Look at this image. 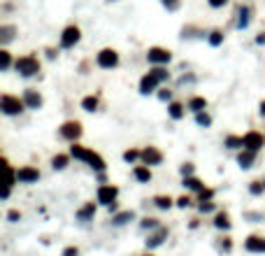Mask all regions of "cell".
<instances>
[{"mask_svg":"<svg viewBox=\"0 0 265 256\" xmlns=\"http://www.w3.org/2000/svg\"><path fill=\"white\" fill-rule=\"evenodd\" d=\"M177 205H179V207H188V205H191V200H188L186 196H182V198L177 200Z\"/></svg>","mask_w":265,"mask_h":256,"instance_id":"43","label":"cell"},{"mask_svg":"<svg viewBox=\"0 0 265 256\" xmlns=\"http://www.w3.org/2000/svg\"><path fill=\"white\" fill-rule=\"evenodd\" d=\"M249 191L254 196H261L265 191V182H251V186H249Z\"/></svg>","mask_w":265,"mask_h":256,"instance_id":"34","label":"cell"},{"mask_svg":"<svg viewBox=\"0 0 265 256\" xmlns=\"http://www.w3.org/2000/svg\"><path fill=\"white\" fill-rule=\"evenodd\" d=\"M24 107H26V103H24V100H19V98H14V96H2V98H0V110H2L7 116L21 114V112H24Z\"/></svg>","mask_w":265,"mask_h":256,"instance_id":"3","label":"cell"},{"mask_svg":"<svg viewBox=\"0 0 265 256\" xmlns=\"http://www.w3.org/2000/svg\"><path fill=\"white\" fill-rule=\"evenodd\" d=\"M24 103H26L30 110H37V107L42 105V96H40L37 91H33V88H28L26 96H24Z\"/></svg>","mask_w":265,"mask_h":256,"instance_id":"13","label":"cell"},{"mask_svg":"<svg viewBox=\"0 0 265 256\" xmlns=\"http://www.w3.org/2000/svg\"><path fill=\"white\" fill-rule=\"evenodd\" d=\"M170 96H172V93H170L168 88H163V91H160V93H159V98H160V100H170Z\"/></svg>","mask_w":265,"mask_h":256,"instance_id":"45","label":"cell"},{"mask_svg":"<svg viewBox=\"0 0 265 256\" xmlns=\"http://www.w3.org/2000/svg\"><path fill=\"white\" fill-rule=\"evenodd\" d=\"M249 219H256V221H263V214H254V212H249L247 214Z\"/></svg>","mask_w":265,"mask_h":256,"instance_id":"46","label":"cell"},{"mask_svg":"<svg viewBox=\"0 0 265 256\" xmlns=\"http://www.w3.org/2000/svg\"><path fill=\"white\" fill-rule=\"evenodd\" d=\"M195 121H198V126H210L212 124V116L207 114V112H198L195 114Z\"/></svg>","mask_w":265,"mask_h":256,"instance_id":"30","label":"cell"},{"mask_svg":"<svg viewBox=\"0 0 265 256\" xmlns=\"http://www.w3.org/2000/svg\"><path fill=\"white\" fill-rule=\"evenodd\" d=\"M149 72H151V75H156V77H159V82L168 80V70H165L163 65H156V68H154V70H149Z\"/></svg>","mask_w":265,"mask_h":256,"instance_id":"32","label":"cell"},{"mask_svg":"<svg viewBox=\"0 0 265 256\" xmlns=\"http://www.w3.org/2000/svg\"><path fill=\"white\" fill-rule=\"evenodd\" d=\"M212 196H214L212 189H203V191H200V203H207V200H212Z\"/></svg>","mask_w":265,"mask_h":256,"instance_id":"37","label":"cell"},{"mask_svg":"<svg viewBox=\"0 0 265 256\" xmlns=\"http://www.w3.org/2000/svg\"><path fill=\"white\" fill-rule=\"evenodd\" d=\"M214 226H216V228L228 230V228H230V219H228V214H226V212H219V214H216V217H214Z\"/></svg>","mask_w":265,"mask_h":256,"instance_id":"19","label":"cell"},{"mask_svg":"<svg viewBox=\"0 0 265 256\" xmlns=\"http://www.w3.org/2000/svg\"><path fill=\"white\" fill-rule=\"evenodd\" d=\"M14 68H17V72H21L24 77H33V75L40 72V61H37L35 56H21V58H17Z\"/></svg>","mask_w":265,"mask_h":256,"instance_id":"2","label":"cell"},{"mask_svg":"<svg viewBox=\"0 0 265 256\" xmlns=\"http://www.w3.org/2000/svg\"><path fill=\"white\" fill-rule=\"evenodd\" d=\"M214 210V203H210V200H207V203H200V212H212Z\"/></svg>","mask_w":265,"mask_h":256,"instance_id":"40","label":"cell"},{"mask_svg":"<svg viewBox=\"0 0 265 256\" xmlns=\"http://www.w3.org/2000/svg\"><path fill=\"white\" fill-rule=\"evenodd\" d=\"M80 37H81V30L77 26H68L65 30H63V35H61V47L63 49H70V47H75V44L80 42Z\"/></svg>","mask_w":265,"mask_h":256,"instance_id":"6","label":"cell"},{"mask_svg":"<svg viewBox=\"0 0 265 256\" xmlns=\"http://www.w3.org/2000/svg\"><path fill=\"white\" fill-rule=\"evenodd\" d=\"M170 116H172V119H182V116H184V105H182V103H172V105H170Z\"/></svg>","mask_w":265,"mask_h":256,"instance_id":"27","label":"cell"},{"mask_svg":"<svg viewBox=\"0 0 265 256\" xmlns=\"http://www.w3.org/2000/svg\"><path fill=\"white\" fill-rule=\"evenodd\" d=\"M249 14H251V9H249V7H239V12H238V28H247L249 26Z\"/></svg>","mask_w":265,"mask_h":256,"instance_id":"18","label":"cell"},{"mask_svg":"<svg viewBox=\"0 0 265 256\" xmlns=\"http://www.w3.org/2000/svg\"><path fill=\"white\" fill-rule=\"evenodd\" d=\"M154 203L159 205L160 210H168L170 205H172V200H170V196H156V198H154Z\"/></svg>","mask_w":265,"mask_h":256,"instance_id":"29","label":"cell"},{"mask_svg":"<svg viewBox=\"0 0 265 256\" xmlns=\"http://www.w3.org/2000/svg\"><path fill=\"white\" fill-rule=\"evenodd\" d=\"M207 2H210L212 7H223V5H226L228 0H207Z\"/></svg>","mask_w":265,"mask_h":256,"instance_id":"44","label":"cell"},{"mask_svg":"<svg viewBox=\"0 0 265 256\" xmlns=\"http://www.w3.org/2000/svg\"><path fill=\"white\" fill-rule=\"evenodd\" d=\"M242 142H244V149H251V151H258L261 147L265 144V138L261 135L258 131H249L244 138H242Z\"/></svg>","mask_w":265,"mask_h":256,"instance_id":"8","label":"cell"},{"mask_svg":"<svg viewBox=\"0 0 265 256\" xmlns=\"http://www.w3.org/2000/svg\"><path fill=\"white\" fill-rule=\"evenodd\" d=\"M14 35V26H0V42H9Z\"/></svg>","mask_w":265,"mask_h":256,"instance_id":"26","label":"cell"},{"mask_svg":"<svg viewBox=\"0 0 265 256\" xmlns=\"http://www.w3.org/2000/svg\"><path fill=\"white\" fill-rule=\"evenodd\" d=\"M254 161H256V151H251V149H244L238 156V163L242 166V168H251V163H254Z\"/></svg>","mask_w":265,"mask_h":256,"instance_id":"15","label":"cell"},{"mask_svg":"<svg viewBox=\"0 0 265 256\" xmlns=\"http://www.w3.org/2000/svg\"><path fill=\"white\" fill-rule=\"evenodd\" d=\"M93 214H96V205H93V203H86V205H84V207L80 210V212H77V219H80V221H86V219H91Z\"/></svg>","mask_w":265,"mask_h":256,"instance_id":"17","label":"cell"},{"mask_svg":"<svg viewBox=\"0 0 265 256\" xmlns=\"http://www.w3.org/2000/svg\"><path fill=\"white\" fill-rule=\"evenodd\" d=\"M256 42H258V44H265V33H261V35L256 37Z\"/></svg>","mask_w":265,"mask_h":256,"instance_id":"47","label":"cell"},{"mask_svg":"<svg viewBox=\"0 0 265 256\" xmlns=\"http://www.w3.org/2000/svg\"><path fill=\"white\" fill-rule=\"evenodd\" d=\"M142 228H159V221L151 219V217H147V219L142 221Z\"/></svg>","mask_w":265,"mask_h":256,"instance_id":"38","label":"cell"},{"mask_svg":"<svg viewBox=\"0 0 265 256\" xmlns=\"http://www.w3.org/2000/svg\"><path fill=\"white\" fill-rule=\"evenodd\" d=\"M61 135L65 138V140H77L81 135V124L80 121H65V124L61 126Z\"/></svg>","mask_w":265,"mask_h":256,"instance_id":"9","label":"cell"},{"mask_svg":"<svg viewBox=\"0 0 265 256\" xmlns=\"http://www.w3.org/2000/svg\"><path fill=\"white\" fill-rule=\"evenodd\" d=\"M70 156H75V159H80V161H84V163H88V166H91V168H96L98 172H103V170H105V161H103V156L96 154L93 149L81 147V144H72Z\"/></svg>","mask_w":265,"mask_h":256,"instance_id":"1","label":"cell"},{"mask_svg":"<svg viewBox=\"0 0 265 256\" xmlns=\"http://www.w3.org/2000/svg\"><path fill=\"white\" fill-rule=\"evenodd\" d=\"M165 238H168V228H159L154 235H149V240H147V247H159Z\"/></svg>","mask_w":265,"mask_h":256,"instance_id":"16","label":"cell"},{"mask_svg":"<svg viewBox=\"0 0 265 256\" xmlns=\"http://www.w3.org/2000/svg\"><path fill=\"white\" fill-rule=\"evenodd\" d=\"M12 58H9V52H0V70H7Z\"/></svg>","mask_w":265,"mask_h":256,"instance_id":"35","label":"cell"},{"mask_svg":"<svg viewBox=\"0 0 265 256\" xmlns=\"http://www.w3.org/2000/svg\"><path fill=\"white\" fill-rule=\"evenodd\" d=\"M261 114H265V100L261 103Z\"/></svg>","mask_w":265,"mask_h":256,"instance_id":"48","label":"cell"},{"mask_svg":"<svg viewBox=\"0 0 265 256\" xmlns=\"http://www.w3.org/2000/svg\"><path fill=\"white\" fill-rule=\"evenodd\" d=\"M156 86H159V77H156V75H151V72H147V75L142 77V82H140V93L149 96V93L156 91Z\"/></svg>","mask_w":265,"mask_h":256,"instance_id":"10","label":"cell"},{"mask_svg":"<svg viewBox=\"0 0 265 256\" xmlns=\"http://www.w3.org/2000/svg\"><path fill=\"white\" fill-rule=\"evenodd\" d=\"M182 175L191 177V175H193V166H191V163H184V166H182Z\"/></svg>","mask_w":265,"mask_h":256,"instance_id":"39","label":"cell"},{"mask_svg":"<svg viewBox=\"0 0 265 256\" xmlns=\"http://www.w3.org/2000/svg\"><path fill=\"white\" fill-rule=\"evenodd\" d=\"M63 256H80V249H77V247H68L65 252H63Z\"/></svg>","mask_w":265,"mask_h":256,"instance_id":"41","label":"cell"},{"mask_svg":"<svg viewBox=\"0 0 265 256\" xmlns=\"http://www.w3.org/2000/svg\"><path fill=\"white\" fill-rule=\"evenodd\" d=\"M135 179H137V182H149L151 170L147 168V166H137V168H135Z\"/></svg>","mask_w":265,"mask_h":256,"instance_id":"20","label":"cell"},{"mask_svg":"<svg viewBox=\"0 0 265 256\" xmlns=\"http://www.w3.org/2000/svg\"><path fill=\"white\" fill-rule=\"evenodd\" d=\"M17 179H19V182H24V184H33V182L40 179V172H37L35 168L26 166V168H19L17 170Z\"/></svg>","mask_w":265,"mask_h":256,"instance_id":"12","label":"cell"},{"mask_svg":"<svg viewBox=\"0 0 265 256\" xmlns=\"http://www.w3.org/2000/svg\"><path fill=\"white\" fill-rule=\"evenodd\" d=\"M68 161H70V156H65V154H56V156L52 159L53 170H63L65 166H68Z\"/></svg>","mask_w":265,"mask_h":256,"instance_id":"22","label":"cell"},{"mask_svg":"<svg viewBox=\"0 0 265 256\" xmlns=\"http://www.w3.org/2000/svg\"><path fill=\"white\" fill-rule=\"evenodd\" d=\"M7 219H9V221H19V219H21V214H19L17 210H9V212H7Z\"/></svg>","mask_w":265,"mask_h":256,"instance_id":"42","label":"cell"},{"mask_svg":"<svg viewBox=\"0 0 265 256\" xmlns=\"http://www.w3.org/2000/svg\"><path fill=\"white\" fill-rule=\"evenodd\" d=\"M116 196H119V189L112 184H103L100 189H98V203H103V205H114L116 200Z\"/></svg>","mask_w":265,"mask_h":256,"instance_id":"5","label":"cell"},{"mask_svg":"<svg viewBox=\"0 0 265 256\" xmlns=\"http://www.w3.org/2000/svg\"><path fill=\"white\" fill-rule=\"evenodd\" d=\"M132 217H135V214H132L131 210H128V212H119L112 221H114L116 226H121V224H128V221H132Z\"/></svg>","mask_w":265,"mask_h":256,"instance_id":"25","label":"cell"},{"mask_svg":"<svg viewBox=\"0 0 265 256\" xmlns=\"http://www.w3.org/2000/svg\"><path fill=\"white\" fill-rule=\"evenodd\" d=\"M160 161H163V154L156 147H147V149L142 151V163L144 166H159Z\"/></svg>","mask_w":265,"mask_h":256,"instance_id":"11","label":"cell"},{"mask_svg":"<svg viewBox=\"0 0 265 256\" xmlns=\"http://www.w3.org/2000/svg\"><path fill=\"white\" fill-rule=\"evenodd\" d=\"M163 2V7L168 9V12H175V9H179V0H160Z\"/></svg>","mask_w":265,"mask_h":256,"instance_id":"36","label":"cell"},{"mask_svg":"<svg viewBox=\"0 0 265 256\" xmlns=\"http://www.w3.org/2000/svg\"><path fill=\"white\" fill-rule=\"evenodd\" d=\"M244 247H247L249 252H265V238L251 235V238H247V242H244Z\"/></svg>","mask_w":265,"mask_h":256,"instance_id":"14","label":"cell"},{"mask_svg":"<svg viewBox=\"0 0 265 256\" xmlns=\"http://www.w3.org/2000/svg\"><path fill=\"white\" fill-rule=\"evenodd\" d=\"M205 107H207V100H205V98H191V100H188V110H193L195 114L203 112Z\"/></svg>","mask_w":265,"mask_h":256,"instance_id":"21","label":"cell"},{"mask_svg":"<svg viewBox=\"0 0 265 256\" xmlns=\"http://www.w3.org/2000/svg\"><path fill=\"white\" fill-rule=\"evenodd\" d=\"M147 58H149V63H154V65H165V63H170L172 54H170L168 49H163V47H151L149 52H147Z\"/></svg>","mask_w":265,"mask_h":256,"instance_id":"4","label":"cell"},{"mask_svg":"<svg viewBox=\"0 0 265 256\" xmlns=\"http://www.w3.org/2000/svg\"><path fill=\"white\" fill-rule=\"evenodd\" d=\"M147 256H151V254H147Z\"/></svg>","mask_w":265,"mask_h":256,"instance_id":"49","label":"cell"},{"mask_svg":"<svg viewBox=\"0 0 265 256\" xmlns=\"http://www.w3.org/2000/svg\"><path fill=\"white\" fill-rule=\"evenodd\" d=\"M226 147H230V149H238V147H244V142H242V138L228 135V138H226Z\"/></svg>","mask_w":265,"mask_h":256,"instance_id":"28","label":"cell"},{"mask_svg":"<svg viewBox=\"0 0 265 256\" xmlns=\"http://www.w3.org/2000/svg\"><path fill=\"white\" fill-rule=\"evenodd\" d=\"M221 42H223V33H221V30H212V33H210V44H212V47H219Z\"/></svg>","mask_w":265,"mask_h":256,"instance_id":"31","label":"cell"},{"mask_svg":"<svg viewBox=\"0 0 265 256\" xmlns=\"http://www.w3.org/2000/svg\"><path fill=\"white\" fill-rule=\"evenodd\" d=\"M184 186H188V189H193V191H203L205 186L200 179H195V177H184Z\"/></svg>","mask_w":265,"mask_h":256,"instance_id":"24","label":"cell"},{"mask_svg":"<svg viewBox=\"0 0 265 256\" xmlns=\"http://www.w3.org/2000/svg\"><path fill=\"white\" fill-rule=\"evenodd\" d=\"M137 159H142V151L137 149H128L124 154V161H128V163H132V161H137Z\"/></svg>","mask_w":265,"mask_h":256,"instance_id":"33","label":"cell"},{"mask_svg":"<svg viewBox=\"0 0 265 256\" xmlns=\"http://www.w3.org/2000/svg\"><path fill=\"white\" fill-rule=\"evenodd\" d=\"M81 107H84L86 112H96L98 110V98L96 96H86L84 100H81Z\"/></svg>","mask_w":265,"mask_h":256,"instance_id":"23","label":"cell"},{"mask_svg":"<svg viewBox=\"0 0 265 256\" xmlns=\"http://www.w3.org/2000/svg\"><path fill=\"white\" fill-rule=\"evenodd\" d=\"M116 63H119V54L114 49H103V52L98 54V65L100 68L109 70V68H116Z\"/></svg>","mask_w":265,"mask_h":256,"instance_id":"7","label":"cell"}]
</instances>
